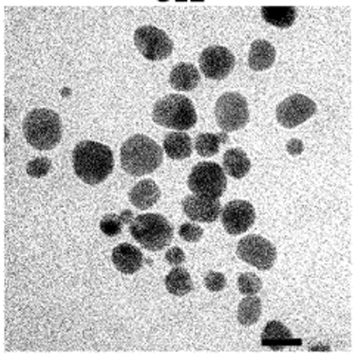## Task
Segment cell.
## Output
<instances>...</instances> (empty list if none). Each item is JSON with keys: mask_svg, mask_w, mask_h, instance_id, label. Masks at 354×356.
Segmentation results:
<instances>
[{"mask_svg": "<svg viewBox=\"0 0 354 356\" xmlns=\"http://www.w3.org/2000/svg\"><path fill=\"white\" fill-rule=\"evenodd\" d=\"M302 150H305V143H302L300 138H291L286 143V152L289 155L298 156L302 154Z\"/></svg>", "mask_w": 354, "mask_h": 356, "instance_id": "cell-31", "label": "cell"}, {"mask_svg": "<svg viewBox=\"0 0 354 356\" xmlns=\"http://www.w3.org/2000/svg\"><path fill=\"white\" fill-rule=\"evenodd\" d=\"M134 44L148 60H162L173 54V40L154 25H144L134 31Z\"/></svg>", "mask_w": 354, "mask_h": 356, "instance_id": "cell-9", "label": "cell"}, {"mask_svg": "<svg viewBox=\"0 0 354 356\" xmlns=\"http://www.w3.org/2000/svg\"><path fill=\"white\" fill-rule=\"evenodd\" d=\"M202 234H204V230L197 224H189L185 222L179 228V236L185 240L189 241V243H195V241H199Z\"/></svg>", "mask_w": 354, "mask_h": 356, "instance_id": "cell-28", "label": "cell"}, {"mask_svg": "<svg viewBox=\"0 0 354 356\" xmlns=\"http://www.w3.org/2000/svg\"><path fill=\"white\" fill-rule=\"evenodd\" d=\"M220 218L224 230L232 236H238L248 232L254 224L256 209L247 200H232L222 209Z\"/></svg>", "mask_w": 354, "mask_h": 356, "instance_id": "cell-12", "label": "cell"}, {"mask_svg": "<svg viewBox=\"0 0 354 356\" xmlns=\"http://www.w3.org/2000/svg\"><path fill=\"white\" fill-rule=\"evenodd\" d=\"M100 232H102L108 237H116L123 233V221L120 218V215L116 213H108L105 217L100 220Z\"/></svg>", "mask_w": 354, "mask_h": 356, "instance_id": "cell-26", "label": "cell"}, {"mask_svg": "<svg viewBox=\"0 0 354 356\" xmlns=\"http://www.w3.org/2000/svg\"><path fill=\"white\" fill-rule=\"evenodd\" d=\"M261 17L276 29H289L295 22L297 10L293 6H263Z\"/></svg>", "mask_w": 354, "mask_h": 356, "instance_id": "cell-22", "label": "cell"}, {"mask_svg": "<svg viewBox=\"0 0 354 356\" xmlns=\"http://www.w3.org/2000/svg\"><path fill=\"white\" fill-rule=\"evenodd\" d=\"M162 158L161 146L155 140L144 134H134L125 140L120 152L123 170L133 177H142L157 171L162 163Z\"/></svg>", "mask_w": 354, "mask_h": 356, "instance_id": "cell-2", "label": "cell"}, {"mask_svg": "<svg viewBox=\"0 0 354 356\" xmlns=\"http://www.w3.org/2000/svg\"><path fill=\"white\" fill-rule=\"evenodd\" d=\"M276 59V49L268 40H256L249 47L248 67L252 71L269 70Z\"/></svg>", "mask_w": 354, "mask_h": 356, "instance_id": "cell-18", "label": "cell"}, {"mask_svg": "<svg viewBox=\"0 0 354 356\" xmlns=\"http://www.w3.org/2000/svg\"><path fill=\"white\" fill-rule=\"evenodd\" d=\"M74 172L86 184H100L114 171L112 150L102 143L83 140L72 150Z\"/></svg>", "mask_w": 354, "mask_h": 356, "instance_id": "cell-1", "label": "cell"}, {"mask_svg": "<svg viewBox=\"0 0 354 356\" xmlns=\"http://www.w3.org/2000/svg\"><path fill=\"white\" fill-rule=\"evenodd\" d=\"M186 257L185 252L180 248H171L166 252V262L173 265V266H179L185 262Z\"/></svg>", "mask_w": 354, "mask_h": 356, "instance_id": "cell-30", "label": "cell"}, {"mask_svg": "<svg viewBox=\"0 0 354 356\" xmlns=\"http://www.w3.org/2000/svg\"><path fill=\"white\" fill-rule=\"evenodd\" d=\"M261 316V300L260 298L247 296L238 307V321L241 325H254Z\"/></svg>", "mask_w": 354, "mask_h": 356, "instance_id": "cell-24", "label": "cell"}, {"mask_svg": "<svg viewBox=\"0 0 354 356\" xmlns=\"http://www.w3.org/2000/svg\"><path fill=\"white\" fill-rule=\"evenodd\" d=\"M22 131L30 146L37 150H50L62 140V121L52 109H33L22 121Z\"/></svg>", "mask_w": 354, "mask_h": 356, "instance_id": "cell-3", "label": "cell"}, {"mask_svg": "<svg viewBox=\"0 0 354 356\" xmlns=\"http://www.w3.org/2000/svg\"><path fill=\"white\" fill-rule=\"evenodd\" d=\"M204 284L210 291H222L227 286V280L222 273L210 271L204 278Z\"/></svg>", "mask_w": 354, "mask_h": 356, "instance_id": "cell-29", "label": "cell"}, {"mask_svg": "<svg viewBox=\"0 0 354 356\" xmlns=\"http://www.w3.org/2000/svg\"><path fill=\"white\" fill-rule=\"evenodd\" d=\"M52 170V161L49 158H36L27 163V174L33 178H43Z\"/></svg>", "mask_w": 354, "mask_h": 356, "instance_id": "cell-27", "label": "cell"}, {"mask_svg": "<svg viewBox=\"0 0 354 356\" xmlns=\"http://www.w3.org/2000/svg\"><path fill=\"white\" fill-rule=\"evenodd\" d=\"M235 56L224 46H210L199 55L201 72L210 80H224L235 68Z\"/></svg>", "mask_w": 354, "mask_h": 356, "instance_id": "cell-11", "label": "cell"}, {"mask_svg": "<svg viewBox=\"0 0 354 356\" xmlns=\"http://www.w3.org/2000/svg\"><path fill=\"white\" fill-rule=\"evenodd\" d=\"M227 133H220V134H211V133H201L195 137V150L199 156L204 158H210L219 154L220 150V145L222 143H227Z\"/></svg>", "mask_w": 354, "mask_h": 356, "instance_id": "cell-23", "label": "cell"}, {"mask_svg": "<svg viewBox=\"0 0 354 356\" xmlns=\"http://www.w3.org/2000/svg\"><path fill=\"white\" fill-rule=\"evenodd\" d=\"M318 106L314 102L305 95H293L282 100L276 108V120L285 129H295L310 120Z\"/></svg>", "mask_w": 354, "mask_h": 356, "instance_id": "cell-10", "label": "cell"}, {"mask_svg": "<svg viewBox=\"0 0 354 356\" xmlns=\"http://www.w3.org/2000/svg\"><path fill=\"white\" fill-rule=\"evenodd\" d=\"M187 187L197 196L220 199L227 187L224 170L216 162H199L187 177Z\"/></svg>", "mask_w": 354, "mask_h": 356, "instance_id": "cell-6", "label": "cell"}, {"mask_svg": "<svg viewBox=\"0 0 354 356\" xmlns=\"http://www.w3.org/2000/svg\"><path fill=\"white\" fill-rule=\"evenodd\" d=\"M144 259L145 258L142 255V250L134 248L130 243H121L112 250L114 266H116L121 274H136L142 268Z\"/></svg>", "mask_w": 354, "mask_h": 356, "instance_id": "cell-14", "label": "cell"}, {"mask_svg": "<svg viewBox=\"0 0 354 356\" xmlns=\"http://www.w3.org/2000/svg\"><path fill=\"white\" fill-rule=\"evenodd\" d=\"M153 120L166 129L186 131L197 124L198 117L191 99L183 95H167L154 105Z\"/></svg>", "mask_w": 354, "mask_h": 356, "instance_id": "cell-4", "label": "cell"}, {"mask_svg": "<svg viewBox=\"0 0 354 356\" xmlns=\"http://www.w3.org/2000/svg\"><path fill=\"white\" fill-rule=\"evenodd\" d=\"M160 197L161 190L158 184L154 180H149V178L148 180L139 181L129 192V199L132 202V205L142 211L154 207L160 200Z\"/></svg>", "mask_w": 354, "mask_h": 356, "instance_id": "cell-16", "label": "cell"}, {"mask_svg": "<svg viewBox=\"0 0 354 356\" xmlns=\"http://www.w3.org/2000/svg\"><path fill=\"white\" fill-rule=\"evenodd\" d=\"M162 147L170 159L182 161L192 155V138L185 131L169 133L164 137Z\"/></svg>", "mask_w": 354, "mask_h": 356, "instance_id": "cell-19", "label": "cell"}, {"mask_svg": "<svg viewBox=\"0 0 354 356\" xmlns=\"http://www.w3.org/2000/svg\"><path fill=\"white\" fill-rule=\"evenodd\" d=\"M130 234L139 245L151 252L167 248L174 236L171 222L161 213H142L132 221Z\"/></svg>", "mask_w": 354, "mask_h": 356, "instance_id": "cell-5", "label": "cell"}, {"mask_svg": "<svg viewBox=\"0 0 354 356\" xmlns=\"http://www.w3.org/2000/svg\"><path fill=\"white\" fill-rule=\"evenodd\" d=\"M223 170L227 175L236 178V180H241L249 172L251 161L243 149H229L223 155Z\"/></svg>", "mask_w": 354, "mask_h": 356, "instance_id": "cell-20", "label": "cell"}, {"mask_svg": "<svg viewBox=\"0 0 354 356\" xmlns=\"http://www.w3.org/2000/svg\"><path fill=\"white\" fill-rule=\"evenodd\" d=\"M182 208L189 220L197 222H214L220 217L222 203L219 199L191 195L183 199Z\"/></svg>", "mask_w": 354, "mask_h": 356, "instance_id": "cell-13", "label": "cell"}, {"mask_svg": "<svg viewBox=\"0 0 354 356\" xmlns=\"http://www.w3.org/2000/svg\"><path fill=\"white\" fill-rule=\"evenodd\" d=\"M120 218H121L123 224H128V225H130V224H132V220H133V212H130V211L125 209V211H123V212H121Z\"/></svg>", "mask_w": 354, "mask_h": 356, "instance_id": "cell-32", "label": "cell"}, {"mask_svg": "<svg viewBox=\"0 0 354 356\" xmlns=\"http://www.w3.org/2000/svg\"><path fill=\"white\" fill-rule=\"evenodd\" d=\"M201 74L198 68L192 63L182 62L177 63V65L170 72V86L176 88L177 92H191L199 84Z\"/></svg>", "mask_w": 354, "mask_h": 356, "instance_id": "cell-17", "label": "cell"}, {"mask_svg": "<svg viewBox=\"0 0 354 356\" xmlns=\"http://www.w3.org/2000/svg\"><path fill=\"white\" fill-rule=\"evenodd\" d=\"M236 253L239 259L256 266L260 271H269L277 258V252L272 241L257 234H249L239 240Z\"/></svg>", "mask_w": 354, "mask_h": 356, "instance_id": "cell-8", "label": "cell"}, {"mask_svg": "<svg viewBox=\"0 0 354 356\" xmlns=\"http://www.w3.org/2000/svg\"><path fill=\"white\" fill-rule=\"evenodd\" d=\"M166 289L170 295L182 298L191 293L194 290V283L191 274L186 268H182V266H174V268L166 275Z\"/></svg>", "mask_w": 354, "mask_h": 356, "instance_id": "cell-21", "label": "cell"}, {"mask_svg": "<svg viewBox=\"0 0 354 356\" xmlns=\"http://www.w3.org/2000/svg\"><path fill=\"white\" fill-rule=\"evenodd\" d=\"M214 115L224 133L241 130L249 121L248 102L241 93L227 92L217 99Z\"/></svg>", "mask_w": 354, "mask_h": 356, "instance_id": "cell-7", "label": "cell"}, {"mask_svg": "<svg viewBox=\"0 0 354 356\" xmlns=\"http://www.w3.org/2000/svg\"><path fill=\"white\" fill-rule=\"evenodd\" d=\"M261 345L273 350H281L288 346H300L301 340H295L288 327L279 321H269L261 333Z\"/></svg>", "mask_w": 354, "mask_h": 356, "instance_id": "cell-15", "label": "cell"}, {"mask_svg": "<svg viewBox=\"0 0 354 356\" xmlns=\"http://www.w3.org/2000/svg\"><path fill=\"white\" fill-rule=\"evenodd\" d=\"M238 289L244 296H254L263 289V282L256 274L244 273L238 278Z\"/></svg>", "mask_w": 354, "mask_h": 356, "instance_id": "cell-25", "label": "cell"}]
</instances>
